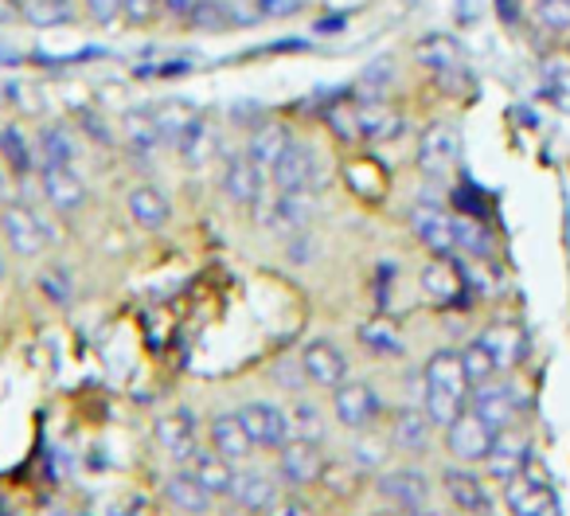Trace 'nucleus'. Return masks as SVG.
I'll list each match as a JSON object with an SVG mask.
<instances>
[{
    "label": "nucleus",
    "mask_w": 570,
    "mask_h": 516,
    "mask_svg": "<svg viewBox=\"0 0 570 516\" xmlns=\"http://www.w3.org/2000/svg\"><path fill=\"white\" fill-rule=\"evenodd\" d=\"M426 380V415L434 427H450L461 411H465V391H469V376L461 368V352H434L422 372Z\"/></svg>",
    "instance_id": "f257e3e1"
},
{
    "label": "nucleus",
    "mask_w": 570,
    "mask_h": 516,
    "mask_svg": "<svg viewBox=\"0 0 570 516\" xmlns=\"http://www.w3.org/2000/svg\"><path fill=\"white\" fill-rule=\"evenodd\" d=\"M0 231H4V243L12 246V254H20V259H36L51 243H59V231L48 223V215H40L28 204H4Z\"/></svg>",
    "instance_id": "f03ea898"
},
{
    "label": "nucleus",
    "mask_w": 570,
    "mask_h": 516,
    "mask_svg": "<svg viewBox=\"0 0 570 516\" xmlns=\"http://www.w3.org/2000/svg\"><path fill=\"white\" fill-rule=\"evenodd\" d=\"M325 160H321L317 145L309 142H289L285 145V153L274 160V168H269V184H274L277 192H317L325 188Z\"/></svg>",
    "instance_id": "7ed1b4c3"
},
{
    "label": "nucleus",
    "mask_w": 570,
    "mask_h": 516,
    "mask_svg": "<svg viewBox=\"0 0 570 516\" xmlns=\"http://www.w3.org/2000/svg\"><path fill=\"white\" fill-rule=\"evenodd\" d=\"M523 407L528 403H523V391L515 383H497V380L473 383V415H481L492 430L515 427Z\"/></svg>",
    "instance_id": "20e7f679"
},
{
    "label": "nucleus",
    "mask_w": 570,
    "mask_h": 516,
    "mask_svg": "<svg viewBox=\"0 0 570 516\" xmlns=\"http://www.w3.org/2000/svg\"><path fill=\"white\" fill-rule=\"evenodd\" d=\"M333 415L341 427L367 430L383 415V396L372 388V383L344 380L341 388H333Z\"/></svg>",
    "instance_id": "39448f33"
},
{
    "label": "nucleus",
    "mask_w": 570,
    "mask_h": 516,
    "mask_svg": "<svg viewBox=\"0 0 570 516\" xmlns=\"http://www.w3.org/2000/svg\"><path fill=\"white\" fill-rule=\"evenodd\" d=\"M238 419H243L250 442L262 446V450H282V446L294 438V422H289V411L266 403V399H258V403H246L243 411H238Z\"/></svg>",
    "instance_id": "423d86ee"
},
{
    "label": "nucleus",
    "mask_w": 570,
    "mask_h": 516,
    "mask_svg": "<svg viewBox=\"0 0 570 516\" xmlns=\"http://www.w3.org/2000/svg\"><path fill=\"white\" fill-rule=\"evenodd\" d=\"M461 157V134L450 121H430L419 137V168L434 181H442Z\"/></svg>",
    "instance_id": "0eeeda50"
},
{
    "label": "nucleus",
    "mask_w": 570,
    "mask_h": 516,
    "mask_svg": "<svg viewBox=\"0 0 570 516\" xmlns=\"http://www.w3.org/2000/svg\"><path fill=\"white\" fill-rule=\"evenodd\" d=\"M504 500L512 508V516H559V497L554 489L535 477L531 469L515 474L512 481H504Z\"/></svg>",
    "instance_id": "6e6552de"
},
{
    "label": "nucleus",
    "mask_w": 570,
    "mask_h": 516,
    "mask_svg": "<svg viewBox=\"0 0 570 516\" xmlns=\"http://www.w3.org/2000/svg\"><path fill=\"white\" fill-rule=\"evenodd\" d=\"M223 192H227L230 204L238 207H258L262 199H266V181L269 176L262 173L258 165H254L246 153H235V157H227V165H223Z\"/></svg>",
    "instance_id": "1a4fd4ad"
},
{
    "label": "nucleus",
    "mask_w": 570,
    "mask_h": 516,
    "mask_svg": "<svg viewBox=\"0 0 570 516\" xmlns=\"http://www.w3.org/2000/svg\"><path fill=\"white\" fill-rule=\"evenodd\" d=\"M40 188L59 215H75L87 207V181L75 173V165H40Z\"/></svg>",
    "instance_id": "9d476101"
},
{
    "label": "nucleus",
    "mask_w": 570,
    "mask_h": 516,
    "mask_svg": "<svg viewBox=\"0 0 570 516\" xmlns=\"http://www.w3.org/2000/svg\"><path fill=\"white\" fill-rule=\"evenodd\" d=\"M492 438H497V430L489 427V422L481 419V415L473 411H461L458 419L445 427V442H450V454L461 461H484L492 450Z\"/></svg>",
    "instance_id": "9b49d317"
},
{
    "label": "nucleus",
    "mask_w": 570,
    "mask_h": 516,
    "mask_svg": "<svg viewBox=\"0 0 570 516\" xmlns=\"http://www.w3.org/2000/svg\"><path fill=\"white\" fill-rule=\"evenodd\" d=\"M360 142H399L406 134V118L387 103V98H364L356 103Z\"/></svg>",
    "instance_id": "f8f14e48"
},
{
    "label": "nucleus",
    "mask_w": 570,
    "mask_h": 516,
    "mask_svg": "<svg viewBox=\"0 0 570 516\" xmlns=\"http://www.w3.org/2000/svg\"><path fill=\"white\" fill-rule=\"evenodd\" d=\"M302 372L309 383H317V388H341L344 380H348V357H344L341 349H336L333 341H309L302 352Z\"/></svg>",
    "instance_id": "ddd939ff"
},
{
    "label": "nucleus",
    "mask_w": 570,
    "mask_h": 516,
    "mask_svg": "<svg viewBox=\"0 0 570 516\" xmlns=\"http://www.w3.org/2000/svg\"><path fill=\"white\" fill-rule=\"evenodd\" d=\"M528 458H531V442L523 430L508 427V430H497V438H492V450H489V474L497 477V481H512L515 474H523L528 469Z\"/></svg>",
    "instance_id": "4468645a"
},
{
    "label": "nucleus",
    "mask_w": 570,
    "mask_h": 516,
    "mask_svg": "<svg viewBox=\"0 0 570 516\" xmlns=\"http://www.w3.org/2000/svg\"><path fill=\"white\" fill-rule=\"evenodd\" d=\"M380 493L387 500H395L406 516H419L430 508V481L419 469H391V474H383Z\"/></svg>",
    "instance_id": "2eb2a0df"
},
{
    "label": "nucleus",
    "mask_w": 570,
    "mask_h": 516,
    "mask_svg": "<svg viewBox=\"0 0 570 516\" xmlns=\"http://www.w3.org/2000/svg\"><path fill=\"white\" fill-rule=\"evenodd\" d=\"M277 469L289 485H313L325 474V461H321L317 442L309 438H289V442L277 450Z\"/></svg>",
    "instance_id": "dca6fc26"
},
{
    "label": "nucleus",
    "mask_w": 570,
    "mask_h": 516,
    "mask_svg": "<svg viewBox=\"0 0 570 516\" xmlns=\"http://www.w3.org/2000/svg\"><path fill=\"white\" fill-rule=\"evenodd\" d=\"M411 231L430 246V251L442 254V259H450V254L458 251V243H453V215L442 212L438 204H419V207H414V212H411Z\"/></svg>",
    "instance_id": "f3484780"
},
{
    "label": "nucleus",
    "mask_w": 570,
    "mask_h": 516,
    "mask_svg": "<svg viewBox=\"0 0 570 516\" xmlns=\"http://www.w3.org/2000/svg\"><path fill=\"white\" fill-rule=\"evenodd\" d=\"M157 442H160V450H165L173 461H191L199 454L196 415H188V411L165 415V419L157 422Z\"/></svg>",
    "instance_id": "a211bd4d"
},
{
    "label": "nucleus",
    "mask_w": 570,
    "mask_h": 516,
    "mask_svg": "<svg viewBox=\"0 0 570 516\" xmlns=\"http://www.w3.org/2000/svg\"><path fill=\"white\" fill-rule=\"evenodd\" d=\"M126 207H129V220L145 231H160V227H168V220H173V199H168L160 188H153V184L129 188Z\"/></svg>",
    "instance_id": "6ab92c4d"
},
{
    "label": "nucleus",
    "mask_w": 570,
    "mask_h": 516,
    "mask_svg": "<svg viewBox=\"0 0 570 516\" xmlns=\"http://www.w3.org/2000/svg\"><path fill=\"white\" fill-rule=\"evenodd\" d=\"M442 485H445V493H450L453 505L465 508V513H473V516H489L492 513L489 489H484L481 477H473L469 469H445Z\"/></svg>",
    "instance_id": "aec40b11"
},
{
    "label": "nucleus",
    "mask_w": 570,
    "mask_h": 516,
    "mask_svg": "<svg viewBox=\"0 0 570 516\" xmlns=\"http://www.w3.org/2000/svg\"><path fill=\"white\" fill-rule=\"evenodd\" d=\"M230 500H235L243 513H266L269 505L277 500V485L274 477L258 474V469H243L235 474V485H230Z\"/></svg>",
    "instance_id": "412c9836"
},
{
    "label": "nucleus",
    "mask_w": 570,
    "mask_h": 516,
    "mask_svg": "<svg viewBox=\"0 0 570 516\" xmlns=\"http://www.w3.org/2000/svg\"><path fill=\"white\" fill-rule=\"evenodd\" d=\"M20 17L28 28L51 32V28H67L79 20V0H20Z\"/></svg>",
    "instance_id": "4be33fe9"
},
{
    "label": "nucleus",
    "mask_w": 570,
    "mask_h": 516,
    "mask_svg": "<svg viewBox=\"0 0 570 516\" xmlns=\"http://www.w3.org/2000/svg\"><path fill=\"white\" fill-rule=\"evenodd\" d=\"M191 474L199 477V485H204L212 497H230V485H235V461L223 458L219 450H199L196 458H191Z\"/></svg>",
    "instance_id": "5701e85b"
},
{
    "label": "nucleus",
    "mask_w": 570,
    "mask_h": 516,
    "mask_svg": "<svg viewBox=\"0 0 570 516\" xmlns=\"http://www.w3.org/2000/svg\"><path fill=\"white\" fill-rule=\"evenodd\" d=\"M212 450H219L223 458H230V461L250 458L254 442H250V435H246L238 411L235 415L223 411V415H215V419H212Z\"/></svg>",
    "instance_id": "b1692460"
},
{
    "label": "nucleus",
    "mask_w": 570,
    "mask_h": 516,
    "mask_svg": "<svg viewBox=\"0 0 570 516\" xmlns=\"http://www.w3.org/2000/svg\"><path fill=\"white\" fill-rule=\"evenodd\" d=\"M294 142V134L285 126H277V121H266V126L250 129V142H246V157L254 160V165L262 168V173L269 176V168H274V160L285 153V145Z\"/></svg>",
    "instance_id": "393cba45"
},
{
    "label": "nucleus",
    "mask_w": 570,
    "mask_h": 516,
    "mask_svg": "<svg viewBox=\"0 0 570 516\" xmlns=\"http://www.w3.org/2000/svg\"><path fill=\"white\" fill-rule=\"evenodd\" d=\"M422 290H426V298H434L438 305H450L465 294V279H461V271L450 263V259L438 254L434 263L422 271Z\"/></svg>",
    "instance_id": "a878e982"
},
{
    "label": "nucleus",
    "mask_w": 570,
    "mask_h": 516,
    "mask_svg": "<svg viewBox=\"0 0 570 516\" xmlns=\"http://www.w3.org/2000/svg\"><path fill=\"white\" fill-rule=\"evenodd\" d=\"M411 59L419 67H426L430 75L458 71V67H461V48H458V40H450V36H422V40L414 43Z\"/></svg>",
    "instance_id": "bb28decb"
},
{
    "label": "nucleus",
    "mask_w": 570,
    "mask_h": 516,
    "mask_svg": "<svg viewBox=\"0 0 570 516\" xmlns=\"http://www.w3.org/2000/svg\"><path fill=\"white\" fill-rule=\"evenodd\" d=\"M476 341L484 344V352L492 357V364H497V372H508V368H515L523 360V333L512 325H492L484 329Z\"/></svg>",
    "instance_id": "cd10ccee"
},
{
    "label": "nucleus",
    "mask_w": 570,
    "mask_h": 516,
    "mask_svg": "<svg viewBox=\"0 0 570 516\" xmlns=\"http://www.w3.org/2000/svg\"><path fill=\"white\" fill-rule=\"evenodd\" d=\"M165 497L173 500L180 513H191V516H204L212 508V493L199 485V477L191 469H180L165 481Z\"/></svg>",
    "instance_id": "c85d7f7f"
},
{
    "label": "nucleus",
    "mask_w": 570,
    "mask_h": 516,
    "mask_svg": "<svg viewBox=\"0 0 570 516\" xmlns=\"http://www.w3.org/2000/svg\"><path fill=\"white\" fill-rule=\"evenodd\" d=\"M430 415L426 411H414V407H403V411H395V422H391V438H395L399 450L406 454H419L430 446Z\"/></svg>",
    "instance_id": "c756f323"
},
{
    "label": "nucleus",
    "mask_w": 570,
    "mask_h": 516,
    "mask_svg": "<svg viewBox=\"0 0 570 516\" xmlns=\"http://www.w3.org/2000/svg\"><path fill=\"white\" fill-rule=\"evenodd\" d=\"M0 160L12 176H28L36 168V145L20 126H0Z\"/></svg>",
    "instance_id": "7c9ffc66"
},
{
    "label": "nucleus",
    "mask_w": 570,
    "mask_h": 516,
    "mask_svg": "<svg viewBox=\"0 0 570 516\" xmlns=\"http://www.w3.org/2000/svg\"><path fill=\"white\" fill-rule=\"evenodd\" d=\"M36 149H40L43 165H75L79 160V142L67 126H43Z\"/></svg>",
    "instance_id": "2f4dec72"
},
{
    "label": "nucleus",
    "mask_w": 570,
    "mask_h": 516,
    "mask_svg": "<svg viewBox=\"0 0 570 516\" xmlns=\"http://www.w3.org/2000/svg\"><path fill=\"white\" fill-rule=\"evenodd\" d=\"M196 118H199V114H196V106L180 103V98H176V103L157 106V110H153V121H157V134H160V142H165V145H173V149H176V142H180V137H184V129H188Z\"/></svg>",
    "instance_id": "473e14b6"
},
{
    "label": "nucleus",
    "mask_w": 570,
    "mask_h": 516,
    "mask_svg": "<svg viewBox=\"0 0 570 516\" xmlns=\"http://www.w3.org/2000/svg\"><path fill=\"white\" fill-rule=\"evenodd\" d=\"M176 149H180V157L188 160L191 168L207 165V160L215 157V134H212V126H207L204 118H196L188 129H184V137L176 142Z\"/></svg>",
    "instance_id": "72a5a7b5"
},
{
    "label": "nucleus",
    "mask_w": 570,
    "mask_h": 516,
    "mask_svg": "<svg viewBox=\"0 0 570 516\" xmlns=\"http://www.w3.org/2000/svg\"><path fill=\"white\" fill-rule=\"evenodd\" d=\"M126 142L134 153H141V157H149V153H157L160 145V134H157V121H153V110H137V114H126Z\"/></svg>",
    "instance_id": "f704fd0d"
},
{
    "label": "nucleus",
    "mask_w": 570,
    "mask_h": 516,
    "mask_svg": "<svg viewBox=\"0 0 570 516\" xmlns=\"http://www.w3.org/2000/svg\"><path fill=\"white\" fill-rule=\"evenodd\" d=\"M453 243H458V251L473 254V259H489L492 254L489 231H484L476 220H469V215H453Z\"/></svg>",
    "instance_id": "c9c22d12"
},
{
    "label": "nucleus",
    "mask_w": 570,
    "mask_h": 516,
    "mask_svg": "<svg viewBox=\"0 0 570 516\" xmlns=\"http://www.w3.org/2000/svg\"><path fill=\"white\" fill-rule=\"evenodd\" d=\"M289 422H294V438H309V442H317V438L325 435V419H321V407L309 403V399H302V403L289 407Z\"/></svg>",
    "instance_id": "e433bc0d"
},
{
    "label": "nucleus",
    "mask_w": 570,
    "mask_h": 516,
    "mask_svg": "<svg viewBox=\"0 0 570 516\" xmlns=\"http://www.w3.org/2000/svg\"><path fill=\"white\" fill-rule=\"evenodd\" d=\"M461 368H465V376H469V388L497 376V364H492V357L484 352L481 341H473V344H465V349H461Z\"/></svg>",
    "instance_id": "4c0bfd02"
},
{
    "label": "nucleus",
    "mask_w": 570,
    "mask_h": 516,
    "mask_svg": "<svg viewBox=\"0 0 570 516\" xmlns=\"http://www.w3.org/2000/svg\"><path fill=\"white\" fill-rule=\"evenodd\" d=\"M535 20L554 36L570 32V0H535Z\"/></svg>",
    "instance_id": "58836bf2"
},
{
    "label": "nucleus",
    "mask_w": 570,
    "mask_h": 516,
    "mask_svg": "<svg viewBox=\"0 0 570 516\" xmlns=\"http://www.w3.org/2000/svg\"><path fill=\"white\" fill-rule=\"evenodd\" d=\"M160 4L165 0H121V20L129 28H149L160 17Z\"/></svg>",
    "instance_id": "ea45409f"
},
{
    "label": "nucleus",
    "mask_w": 570,
    "mask_h": 516,
    "mask_svg": "<svg viewBox=\"0 0 570 516\" xmlns=\"http://www.w3.org/2000/svg\"><path fill=\"white\" fill-rule=\"evenodd\" d=\"M40 286H43V294H48L56 305L71 302V274H67V266H51V271H43Z\"/></svg>",
    "instance_id": "a19ab883"
},
{
    "label": "nucleus",
    "mask_w": 570,
    "mask_h": 516,
    "mask_svg": "<svg viewBox=\"0 0 570 516\" xmlns=\"http://www.w3.org/2000/svg\"><path fill=\"white\" fill-rule=\"evenodd\" d=\"M82 12H87L90 25L110 28L121 20V0H82Z\"/></svg>",
    "instance_id": "79ce46f5"
},
{
    "label": "nucleus",
    "mask_w": 570,
    "mask_h": 516,
    "mask_svg": "<svg viewBox=\"0 0 570 516\" xmlns=\"http://www.w3.org/2000/svg\"><path fill=\"white\" fill-rule=\"evenodd\" d=\"M309 0H254V9H258L262 20H285V17H297L305 12Z\"/></svg>",
    "instance_id": "37998d69"
},
{
    "label": "nucleus",
    "mask_w": 570,
    "mask_h": 516,
    "mask_svg": "<svg viewBox=\"0 0 570 516\" xmlns=\"http://www.w3.org/2000/svg\"><path fill=\"white\" fill-rule=\"evenodd\" d=\"M360 341L367 344V349H375V352H399V337L391 333V325H364L360 329Z\"/></svg>",
    "instance_id": "c03bdc74"
},
{
    "label": "nucleus",
    "mask_w": 570,
    "mask_h": 516,
    "mask_svg": "<svg viewBox=\"0 0 570 516\" xmlns=\"http://www.w3.org/2000/svg\"><path fill=\"white\" fill-rule=\"evenodd\" d=\"M188 71H191L188 59H173V64H157V67H137L141 79H180V75H188Z\"/></svg>",
    "instance_id": "a18cd8bd"
},
{
    "label": "nucleus",
    "mask_w": 570,
    "mask_h": 516,
    "mask_svg": "<svg viewBox=\"0 0 570 516\" xmlns=\"http://www.w3.org/2000/svg\"><path fill=\"white\" fill-rule=\"evenodd\" d=\"M191 9H196V0H165V4H160V17L176 20V25H188Z\"/></svg>",
    "instance_id": "49530a36"
},
{
    "label": "nucleus",
    "mask_w": 570,
    "mask_h": 516,
    "mask_svg": "<svg viewBox=\"0 0 570 516\" xmlns=\"http://www.w3.org/2000/svg\"><path fill=\"white\" fill-rule=\"evenodd\" d=\"M262 516H313V513L302 505V500H282V497H277L274 505H269Z\"/></svg>",
    "instance_id": "de8ad7c7"
},
{
    "label": "nucleus",
    "mask_w": 570,
    "mask_h": 516,
    "mask_svg": "<svg viewBox=\"0 0 570 516\" xmlns=\"http://www.w3.org/2000/svg\"><path fill=\"white\" fill-rule=\"evenodd\" d=\"M17 25H24L20 0H0V28H17Z\"/></svg>",
    "instance_id": "09e8293b"
},
{
    "label": "nucleus",
    "mask_w": 570,
    "mask_h": 516,
    "mask_svg": "<svg viewBox=\"0 0 570 516\" xmlns=\"http://www.w3.org/2000/svg\"><path fill=\"white\" fill-rule=\"evenodd\" d=\"M356 454H360V461H364V466H380V461L387 458L383 442H360V446H356Z\"/></svg>",
    "instance_id": "8fccbe9b"
},
{
    "label": "nucleus",
    "mask_w": 570,
    "mask_h": 516,
    "mask_svg": "<svg viewBox=\"0 0 570 516\" xmlns=\"http://www.w3.org/2000/svg\"><path fill=\"white\" fill-rule=\"evenodd\" d=\"M497 12H500V20H508V25H515V20H520V12H515V0H497Z\"/></svg>",
    "instance_id": "3c124183"
},
{
    "label": "nucleus",
    "mask_w": 570,
    "mask_h": 516,
    "mask_svg": "<svg viewBox=\"0 0 570 516\" xmlns=\"http://www.w3.org/2000/svg\"><path fill=\"white\" fill-rule=\"evenodd\" d=\"M4 184H9V168H4V160H0V192H4Z\"/></svg>",
    "instance_id": "603ef678"
},
{
    "label": "nucleus",
    "mask_w": 570,
    "mask_h": 516,
    "mask_svg": "<svg viewBox=\"0 0 570 516\" xmlns=\"http://www.w3.org/2000/svg\"><path fill=\"white\" fill-rule=\"evenodd\" d=\"M9 279V263H4V254H0V282Z\"/></svg>",
    "instance_id": "864d4df0"
},
{
    "label": "nucleus",
    "mask_w": 570,
    "mask_h": 516,
    "mask_svg": "<svg viewBox=\"0 0 570 516\" xmlns=\"http://www.w3.org/2000/svg\"><path fill=\"white\" fill-rule=\"evenodd\" d=\"M380 516H395V513H380Z\"/></svg>",
    "instance_id": "5fc2aeb1"
}]
</instances>
